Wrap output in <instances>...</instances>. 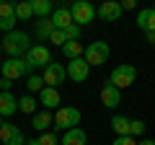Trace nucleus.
I'll return each instance as SVG.
<instances>
[{
    "mask_svg": "<svg viewBox=\"0 0 155 145\" xmlns=\"http://www.w3.org/2000/svg\"><path fill=\"white\" fill-rule=\"evenodd\" d=\"M137 145H155V140H153V137H150V140H140Z\"/></svg>",
    "mask_w": 155,
    "mask_h": 145,
    "instance_id": "34",
    "label": "nucleus"
},
{
    "mask_svg": "<svg viewBox=\"0 0 155 145\" xmlns=\"http://www.w3.org/2000/svg\"><path fill=\"white\" fill-rule=\"evenodd\" d=\"M26 145H39V137H31V140H26Z\"/></svg>",
    "mask_w": 155,
    "mask_h": 145,
    "instance_id": "35",
    "label": "nucleus"
},
{
    "mask_svg": "<svg viewBox=\"0 0 155 145\" xmlns=\"http://www.w3.org/2000/svg\"><path fill=\"white\" fill-rule=\"evenodd\" d=\"M16 5L13 3H0V29L5 34L16 31Z\"/></svg>",
    "mask_w": 155,
    "mask_h": 145,
    "instance_id": "10",
    "label": "nucleus"
},
{
    "mask_svg": "<svg viewBox=\"0 0 155 145\" xmlns=\"http://www.w3.org/2000/svg\"><path fill=\"white\" fill-rule=\"evenodd\" d=\"M49 124H54V114L49 112V109H41V112H36L31 117V127L34 130H39V132H49Z\"/></svg>",
    "mask_w": 155,
    "mask_h": 145,
    "instance_id": "16",
    "label": "nucleus"
},
{
    "mask_svg": "<svg viewBox=\"0 0 155 145\" xmlns=\"http://www.w3.org/2000/svg\"><path fill=\"white\" fill-rule=\"evenodd\" d=\"M85 143H88V135H85L80 127H72V130L65 132V137H62L60 145H85Z\"/></svg>",
    "mask_w": 155,
    "mask_h": 145,
    "instance_id": "20",
    "label": "nucleus"
},
{
    "mask_svg": "<svg viewBox=\"0 0 155 145\" xmlns=\"http://www.w3.org/2000/svg\"><path fill=\"white\" fill-rule=\"evenodd\" d=\"M109 55H111V49H109L106 42H91L88 49H85V55H83V60L88 62L91 67H98V65H104V62H109Z\"/></svg>",
    "mask_w": 155,
    "mask_h": 145,
    "instance_id": "6",
    "label": "nucleus"
},
{
    "mask_svg": "<svg viewBox=\"0 0 155 145\" xmlns=\"http://www.w3.org/2000/svg\"><path fill=\"white\" fill-rule=\"evenodd\" d=\"M137 26L145 34H155V8H142L137 13Z\"/></svg>",
    "mask_w": 155,
    "mask_h": 145,
    "instance_id": "17",
    "label": "nucleus"
},
{
    "mask_svg": "<svg viewBox=\"0 0 155 145\" xmlns=\"http://www.w3.org/2000/svg\"><path fill=\"white\" fill-rule=\"evenodd\" d=\"M122 3H116V0H106V3H101L98 8V16L104 18V21H119V16H122Z\"/></svg>",
    "mask_w": 155,
    "mask_h": 145,
    "instance_id": "13",
    "label": "nucleus"
},
{
    "mask_svg": "<svg viewBox=\"0 0 155 145\" xmlns=\"http://www.w3.org/2000/svg\"><path fill=\"white\" fill-rule=\"evenodd\" d=\"M65 36H67V42H78V39H80V26H78V23L67 26L65 29Z\"/></svg>",
    "mask_w": 155,
    "mask_h": 145,
    "instance_id": "28",
    "label": "nucleus"
},
{
    "mask_svg": "<svg viewBox=\"0 0 155 145\" xmlns=\"http://www.w3.org/2000/svg\"><path fill=\"white\" fill-rule=\"evenodd\" d=\"M26 88L31 91V93H41V91H44V78H41V75H31V78H26Z\"/></svg>",
    "mask_w": 155,
    "mask_h": 145,
    "instance_id": "26",
    "label": "nucleus"
},
{
    "mask_svg": "<svg viewBox=\"0 0 155 145\" xmlns=\"http://www.w3.org/2000/svg\"><path fill=\"white\" fill-rule=\"evenodd\" d=\"M11 86H13V80H8V78L0 80V91H11Z\"/></svg>",
    "mask_w": 155,
    "mask_h": 145,
    "instance_id": "33",
    "label": "nucleus"
},
{
    "mask_svg": "<svg viewBox=\"0 0 155 145\" xmlns=\"http://www.w3.org/2000/svg\"><path fill=\"white\" fill-rule=\"evenodd\" d=\"M39 145H60V140H57L54 132H41V137H39Z\"/></svg>",
    "mask_w": 155,
    "mask_h": 145,
    "instance_id": "30",
    "label": "nucleus"
},
{
    "mask_svg": "<svg viewBox=\"0 0 155 145\" xmlns=\"http://www.w3.org/2000/svg\"><path fill=\"white\" fill-rule=\"evenodd\" d=\"M60 91H57V88H47V86H44V91H41V93H39V104H41V106H44V109H54V112H57V109H60Z\"/></svg>",
    "mask_w": 155,
    "mask_h": 145,
    "instance_id": "18",
    "label": "nucleus"
},
{
    "mask_svg": "<svg viewBox=\"0 0 155 145\" xmlns=\"http://www.w3.org/2000/svg\"><path fill=\"white\" fill-rule=\"evenodd\" d=\"M134 8H137L134 0H124V3H122V11H134Z\"/></svg>",
    "mask_w": 155,
    "mask_h": 145,
    "instance_id": "32",
    "label": "nucleus"
},
{
    "mask_svg": "<svg viewBox=\"0 0 155 145\" xmlns=\"http://www.w3.org/2000/svg\"><path fill=\"white\" fill-rule=\"evenodd\" d=\"M134 80H137V67H134V65H119V67H114L109 83L122 91V88H129Z\"/></svg>",
    "mask_w": 155,
    "mask_h": 145,
    "instance_id": "5",
    "label": "nucleus"
},
{
    "mask_svg": "<svg viewBox=\"0 0 155 145\" xmlns=\"http://www.w3.org/2000/svg\"><path fill=\"white\" fill-rule=\"evenodd\" d=\"M111 145H137V143H134V137H116Z\"/></svg>",
    "mask_w": 155,
    "mask_h": 145,
    "instance_id": "31",
    "label": "nucleus"
},
{
    "mask_svg": "<svg viewBox=\"0 0 155 145\" xmlns=\"http://www.w3.org/2000/svg\"><path fill=\"white\" fill-rule=\"evenodd\" d=\"M3 124H5V119H3V117H0V127H3Z\"/></svg>",
    "mask_w": 155,
    "mask_h": 145,
    "instance_id": "37",
    "label": "nucleus"
},
{
    "mask_svg": "<svg viewBox=\"0 0 155 145\" xmlns=\"http://www.w3.org/2000/svg\"><path fill=\"white\" fill-rule=\"evenodd\" d=\"M88 72H91V65L80 57V60H70L67 62V78L75 80V83H83L88 80Z\"/></svg>",
    "mask_w": 155,
    "mask_h": 145,
    "instance_id": "9",
    "label": "nucleus"
},
{
    "mask_svg": "<svg viewBox=\"0 0 155 145\" xmlns=\"http://www.w3.org/2000/svg\"><path fill=\"white\" fill-rule=\"evenodd\" d=\"M111 130H114L119 137H129V127H132V119L129 117H122V114H114L111 117Z\"/></svg>",
    "mask_w": 155,
    "mask_h": 145,
    "instance_id": "19",
    "label": "nucleus"
},
{
    "mask_svg": "<svg viewBox=\"0 0 155 145\" xmlns=\"http://www.w3.org/2000/svg\"><path fill=\"white\" fill-rule=\"evenodd\" d=\"M52 23H54V29H60V31H65L67 26H72V13L67 5H60L54 8V13H52Z\"/></svg>",
    "mask_w": 155,
    "mask_h": 145,
    "instance_id": "15",
    "label": "nucleus"
},
{
    "mask_svg": "<svg viewBox=\"0 0 155 145\" xmlns=\"http://www.w3.org/2000/svg\"><path fill=\"white\" fill-rule=\"evenodd\" d=\"M49 42H52L54 47H60V49H62V47L67 44V36H65V31H60V29H57V31L49 36Z\"/></svg>",
    "mask_w": 155,
    "mask_h": 145,
    "instance_id": "27",
    "label": "nucleus"
},
{
    "mask_svg": "<svg viewBox=\"0 0 155 145\" xmlns=\"http://www.w3.org/2000/svg\"><path fill=\"white\" fill-rule=\"evenodd\" d=\"M147 42H150V44H155V34H147Z\"/></svg>",
    "mask_w": 155,
    "mask_h": 145,
    "instance_id": "36",
    "label": "nucleus"
},
{
    "mask_svg": "<svg viewBox=\"0 0 155 145\" xmlns=\"http://www.w3.org/2000/svg\"><path fill=\"white\" fill-rule=\"evenodd\" d=\"M101 104H104L106 109H116V106L122 104V91L106 80V83L101 86Z\"/></svg>",
    "mask_w": 155,
    "mask_h": 145,
    "instance_id": "11",
    "label": "nucleus"
},
{
    "mask_svg": "<svg viewBox=\"0 0 155 145\" xmlns=\"http://www.w3.org/2000/svg\"><path fill=\"white\" fill-rule=\"evenodd\" d=\"M44 86L47 88H60L62 83H65V78H67V67L65 65H60V62H52L49 67H44Z\"/></svg>",
    "mask_w": 155,
    "mask_h": 145,
    "instance_id": "7",
    "label": "nucleus"
},
{
    "mask_svg": "<svg viewBox=\"0 0 155 145\" xmlns=\"http://www.w3.org/2000/svg\"><path fill=\"white\" fill-rule=\"evenodd\" d=\"M80 124V109H75V106H60L54 112V127L57 130H72Z\"/></svg>",
    "mask_w": 155,
    "mask_h": 145,
    "instance_id": "4",
    "label": "nucleus"
},
{
    "mask_svg": "<svg viewBox=\"0 0 155 145\" xmlns=\"http://www.w3.org/2000/svg\"><path fill=\"white\" fill-rule=\"evenodd\" d=\"M26 62L31 67H49L52 65V52L44 44H34L28 49V55H26Z\"/></svg>",
    "mask_w": 155,
    "mask_h": 145,
    "instance_id": "8",
    "label": "nucleus"
},
{
    "mask_svg": "<svg viewBox=\"0 0 155 145\" xmlns=\"http://www.w3.org/2000/svg\"><path fill=\"white\" fill-rule=\"evenodd\" d=\"M34 16V8H31V3H16V18L18 21H26V18H31Z\"/></svg>",
    "mask_w": 155,
    "mask_h": 145,
    "instance_id": "25",
    "label": "nucleus"
},
{
    "mask_svg": "<svg viewBox=\"0 0 155 145\" xmlns=\"http://www.w3.org/2000/svg\"><path fill=\"white\" fill-rule=\"evenodd\" d=\"M0 143L3 145H26V140H23V132L16 124H3L0 127Z\"/></svg>",
    "mask_w": 155,
    "mask_h": 145,
    "instance_id": "12",
    "label": "nucleus"
},
{
    "mask_svg": "<svg viewBox=\"0 0 155 145\" xmlns=\"http://www.w3.org/2000/svg\"><path fill=\"white\" fill-rule=\"evenodd\" d=\"M145 132V122L142 119H132V127H129V137H137Z\"/></svg>",
    "mask_w": 155,
    "mask_h": 145,
    "instance_id": "29",
    "label": "nucleus"
},
{
    "mask_svg": "<svg viewBox=\"0 0 155 145\" xmlns=\"http://www.w3.org/2000/svg\"><path fill=\"white\" fill-rule=\"evenodd\" d=\"M31 42H28L26 31H11L5 34V39H3V49H5L8 60H21L23 55H28V49H31Z\"/></svg>",
    "mask_w": 155,
    "mask_h": 145,
    "instance_id": "1",
    "label": "nucleus"
},
{
    "mask_svg": "<svg viewBox=\"0 0 155 145\" xmlns=\"http://www.w3.org/2000/svg\"><path fill=\"white\" fill-rule=\"evenodd\" d=\"M0 52H3V42H0Z\"/></svg>",
    "mask_w": 155,
    "mask_h": 145,
    "instance_id": "38",
    "label": "nucleus"
},
{
    "mask_svg": "<svg viewBox=\"0 0 155 145\" xmlns=\"http://www.w3.org/2000/svg\"><path fill=\"white\" fill-rule=\"evenodd\" d=\"M31 8H34V16L39 18H52V13H54V8H52V0H31Z\"/></svg>",
    "mask_w": 155,
    "mask_h": 145,
    "instance_id": "21",
    "label": "nucleus"
},
{
    "mask_svg": "<svg viewBox=\"0 0 155 145\" xmlns=\"http://www.w3.org/2000/svg\"><path fill=\"white\" fill-rule=\"evenodd\" d=\"M18 112L36 114V99H34V96H21V99H18Z\"/></svg>",
    "mask_w": 155,
    "mask_h": 145,
    "instance_id": "24",
    "label": "nucleus"
},
{
    "mask_svg": "<svg viewBox=\"0 0 155 145\" xmlns=\"http://www.w3.org/2000/svg\"><path fill=\"white\" fill-rule=\"evenodd\" d=\"M31 70H34V67L26 62V57H21V60H5L0 75L8 78V80H18V78H31V75H34Z\"/></svg>",
    "mask_w": 155,
    "mask_h": 145,
    "instance_id": "2",
    "label": "nucleus"
},
{
    "mask_svg": "<svg viewBox=\"0 0 155 145\" xmlns=\"http://www.w3.org/2000/svg\"><path fill=\"white\" fill-rule=\"evenodd\" d=\"M0 70H3V62H0Z\"/></svg>",
    "mask_w": 155,
    "mask_h": 145,
    "instance_id": "39",
    "label": "nucleus"
},
{
    "mask_svg": "<svg viewBox=\"0 0 155 145\" xmlns=\"http://www.w3.org/2000/svg\"><path fill=\"white\" fill-rule=\"evenodd\" d=\"M54 31H57V29H54V23H52V18H41V21L36 23V36L41 42H47Z\"/></svg>",
    "mask_w": 155,
    "mask_h": 145,
    "instance_id": "22",
    "label": "nucleus"
},
{
    "mask_svg": "<svg viewBox=\"0 0 155 145\" xmlns=\"http://www.w3.org/2000/svg\"><path fill=\"white\" fill-rule=\"evenodd\" d=\"M70 13H72V23H78L80 29L88 26V23L93 21L96 16H98V11L91 5L88 0H75V3L70 5Z\"/></svg>",
    "mask_w": 155,
    "mask_h": 145,
    "instance_id": "3",
    "label": "nucleus"
},
{
    "mask_svg": "<svg viewBox=\"0 0 155 145\" xmlns=\"http://www.w3.org/2000/svg\"><path fill=\"white\" fill-rule=\"evenodd\" d=\"M18 112V99L11 91H0V117H11Z\"/></svg>",
    "mask_w": 155,
    "mask_h": 145,
    "instance_id": "14",
    "label": "nucleus"
},
{
    "mask_svg": "<svg viewBox=\"0 0 155 145\" xmlns=\"http://www.w3.org/2000/svg\"><path fill=\"white\" fill-rule=\"evenodd\" d=\"M62 55H65L67 60H80V57L85 55V49H83L80 42H67V44L62 47Z\"/></svg>",
    "mask_w": 155,
    "mask_h": 145,
    "instance_id": "23",
    "label": "nucleus"
}]
</instances>
